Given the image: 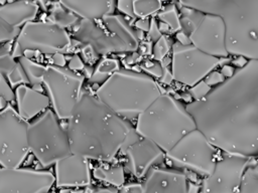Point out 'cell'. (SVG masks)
Here are the masks:
<instances>
[{"instance_id": "c3c4849f", "label": "cell", "mask_w": 258, "mask_h": 193, "mask_svg": "<svg viewBox=\"0 0 258 193\" xmlns=\"http://www.w3.org/2000/svg\"><path fill=\"white\" fill-rule=\"evenodd\" d=\"M249 60L246 59L245 57H242V56H237L234 58V60L232 61V63L234 64V66L238 67V68H242L243 66L246 65V63L248 62Z\"/></svg>"}, {"instance_id": "3957f363", "label": "cell", "mask_w": 258, "mask_h": 193, "mask_svg": "<svg viewBox=\"0 0 258 193\" xmlns=\"http://www.w3.org/2000/svg\"><path fill=\"white\" fill-rule=\"evenodd\" d=\"M178 4L223 20L229 56L258 60V0H187Z\"/></svg>"}, {"instance_id": "816d5d0a", "label": "cell", "mask_w": 258, "mask_h": 193, "mask_svg": "<svg viewBox=\"0 0 258 193\" xmlns=\"http://www.w3.org/2000/svg\"><path fill=\"white\" fill-rule=\"evenodd\" d=\"M8 105V103L3 99V98H0V112L5 109V107Z\"/></svg>"}, {"instance_id": "30bf717a", "label": "cell", "mask_w": 258, "mask_h": 193, "mask_svg": "<svg viewBox=\"0 0 258 193\" xmlns=\"http://www.w3.org/2000/svg\"><path fill=\"white\" fill-rule=\"evenodd\" d=\"M182 18L192 46L218 58L229 56L225 48L224 23L219 16L187 9L183 12Z\"/></svg>"}, {"instance_id": "db71d44e", "label": "cell", "mask_w": 258, "mask_h": 193, "mask_svg": "<svg viewBox=\"0 0 258 193\" xmlns=\"http://www.w3.org/2000/svg\"><path fill=\"white\" fill-rule=\"evenodd\" d=\"M47 193H48V192H47Z\"/></svg>"}, {"instance_id": "f546056e", "label": "cell", "mask_w": 258, "mask_h": 193, "mask_svg": "<svg viewBox=\"0 0 258 193\" xmlns=\"http://www.w3.org/2000/svg\"><path fill=\"white\" fill-rule=\"evenodd\" d=\"M12 42H6L0 45V74L6 76L17 65L18 61L11 55Z\"/></svg>"}, {"instance_id": "bcb514c9", "label": "cell", "mask_w": 258, "mask_h": 193, "mask_svg": "<svg viewBox=\"0 0 258 193\" xmlns=\"http://www.w3.org/2000/svg\"><path fill=\"white\" fill-rule=\"evenodd\" d=\"M172 80H173V78H172V75H171V72H170L169 68L168 67H164L162 75L159 78V81L162 82V83H165V84H169Z\"/></svg>"}, {"instance_id": "f907efd6", "label": "cell", "mask_w": 258, "mask_h": 193, "mask_svg": "<svg viewBox=\"0 0 258 193\" xmlns=\"http://www.w3.org/2000/svg\"><path fill=\"white\" fill-rule=\"evenodd\" d=\"M94 193H116V190L113 188H100L97 189Z\"/></svg>"}, {"instance_id": "7a4b0ae2", "label": "cell", "mask_w": 258, "mask_h": 193, "mask_svg": "<svg viewBox=\"0 0 258 193\" xmlns=\"http://www.w3.org/2000/svg\"><path fill=\"white\" fill-rule=\"evenodd\" d=\"M66 131L72 154L106 162L141 138L131 122L89 92H83L74 107Z\"/></svg>"}, {"instance_id": "ab89813d", "label": "cell", "mask_w": 258, "mask_h": 193, "mask_svg": "<svg viewBox=\"0 0 258 193\" xmlns=\"http://www.w3.org/2000/svg\"><path fill=\"white\" fill-rule=\"evenodd\" d=\"M148 37L151 40V42H155L156 40H158L161 37V33L158 29V25H157V21L155 17H152L150 19V25H149V30H148Z\"/></svg>"}, {"instance_id": "ac0fdd59", "label": "cell", "mask_w": 258, "mask_h": 193, "mask_svg": "<svg viewBox=\"0 0 258 193\" xmlns=\"http://www.w3.org/2000/svg\"><path fill=\"white\" fill-rule=\"evenodd\" d=\"M186 176L177 170L153 169L147 172L142 193H187Z\"/></svg>"}, {"instance_id": "681fc988", "label": "cell", "mask_w": 258, "mask_h": 193, "mask_svg": "<svg viewBox=\"0 0 258 193\" xmlns=\"http://www.w3.org/2000/svg\"><path fill=\"white\" fill-rule=\"evenodd\" d=\"M157 25H158V29H159L161 34H163V33H170V29H169V27L165 23H163L161 21H158Z\"/></svg>"}, {"instance_id": "8992f818", "label": "cell", "mask_w": 258, "mask_h": 193, "mask_svg": "<svg viewBox=\"0 0 258 193\" xmlns=\"http://www.w3.org/2000/svg\"><path fill=\"white\" fill-rule=\"evenodd\" d=\"M27 144L29 152L43 168L72 154L67 131L51 109L29 122Z\"/></svg>"}, {"instance_id": "e0dca14e", "label": "cell", "mask_w": 258, "mask_h": 193, "mask_svg": "<svg viewBox=\"0 0 258 193\" xmlns=\"http://www.w3.org/2000/svg\"><path fill=\"white\" fill-rule=\"evenodd\" d=\"M123 154L127 155L129 170L137 178L146 175L153 165L162 162L165 157V153L158 146L144 138L129 146Z\"/></svg>"}, {"instance_id": "83f0119b", "label": "cell", "mask_w": 258, "mask_h": 193, "mask_svg": "<svg viewBox=\"0 0 258 193\" xmlns=\"http://www.w3.org/2000/svg\"><path fill=\"white\" fill-rule=\"evenodd\" d=\"M94 175L97 179L104 180L114 186H121L124 183V172L121 166H117L110 169L96 168Z\"/></svg>"}, {"instance_id": "484cf974", "label": "cell", "mask_w": 258, "mask_h": 193, "mask_svg": "<svg viewBox=\"0 0 258 193\" xmlns=\"http://www.w3.org/2000/svg\"><path fill=\"white\" fill-rule=\"evenodd\" d=\"M162 9V2L157 0H135L133 1V13L135 18H147L158 13Z\"/></svg>"}, {"instance_id": "d6a6232c", "label": "cell", "mask_w": 258, "mask_h": 193, "mask_svg": "<svg viewBox=\"0 0 258 193\" xmlns=\"http://www.w3.org/2000/svg\"><path fill=\"white\" fill-rule=\"evenodd\" d=\"M20 28H14L0 19V43L12 42L16 39Z\"/></svg>"}, {"instance_id": "52a82bcc", "label": "cell", "mask_w": 258, "mask_h": 193, "mask_svg": "<svg viewBox=\"0 0 258 193\" xmlns=\"http://www.w3.org/2000/svg\"><path fill=\"white\" fill-rule=\"evenodd\" d=\"M85 76L79 72L53 64L46 66L44 84L52 111L58 120H67L80 100Z\"/></svg>"}, {"instance_id": "7c38bea8", "label": "cell", "mask_w": 258, "mask_h": 193, "mask_svg": "<svg viewBox=\"0 0 258 193\" xmlns=\"http://www.w3.org/2000/svg\"><path fill=\"white\" fill-rule=\"evenodd\" d=\"M15 41L23 52L32 50L51 55L67 51L72 45L68 31L48 21H31L24 24Z\"/></svg>"}, {"instance_id": "74e56055", "label": "cell", "mask_w": 258, "mask_h": 193, "mask_svg": "<svg viewBox=\"0 0 258 193\" xmlns=\"http://www.w3.org/2000/svg\"><path fill=\"white\" fill-rule=\"evenodd\" d=\"M226 78L220 73V71L218 70H213L212 72H210L205 78L204 81L210 86V87H214L220 83H222Z\"/></svg>"}, {"instance_id": "7bdbcfd3", "label": "cell", "mask_w": 258, "mask_h": 193, "mask_svg": "<svg viewBox=\"0 0 258 193\" xmlns=\"http://www.w3.org/2000/svg\"><path fill=\"white\" fill-rule=\"evenodd\" d=\"M235 67L233 65H230V64H224L221 66V69H220V73L225 77V78H229L231 77L234 72H235Z\"/></svg>"}, {"instance_id": "4316f807", "label": "cell", "mask_w": 258, "mask_h": 193, "mask_svg": "<svg viewBox=\"0 0 258 193\" xmlns=\"http://www.w3.org/2000/svg\"><path fill=\"white\" fill-rule=\"evenodd\" d=\"M159 21L165 23L170 31L177 32L180 30L179 24V12L175 3H169L168 5L162 7V9L157 13Z\"/></svg>"}, {"instance_id": "f5cc1de1", "label": "cell", "mask_w": 258, "mask_h": 193, "mask_svg": "<svg viewBox=\"0 0 258 193\" xmlns=\"http://www.w3.org/2000/svg\"><path fill=\"white\" fill-rule=\"evenodd\" d=\"M1 169H2V167H1V166H0V170H1Z\"/></svg>"}, {"instance_id": "60d3db41", "label": "cell", "mask_w": 258, "mask_h": 193, "mask_svg": "<svg viewBox=\"0 0 258 193\" xmlns=\"http://www.w3.org/2000/svg\"><path fill=\"white\" fill-rule=\"evenodd\" d=\"M149 25H150V20L148 18H142V19L136 20L134 27L142 32H148Z\"/></svg>"}, {"instance_id": "603a6c76", "label": "cell", "mask_w": 258, "mask_h": 193, "mask_svg": "<svg viewBox=\"0 0 258 193\" xmlns=\"http://www.w3.org/2000/svg\"><path fill=\"white\" fill-rule=\"evenodd\" d=\"M120 68H121V65L118 59L105 57L96 65L91 77L89 78V81L92 83H97L101 85L115 71L119 70Z\"/></svg>"}, {"instance_id": "ee69618b", "label": "cell", "mask_w": 258, "mask_h": 193, "mask_svg": "<svg viewBox=\"0 0 258 193\" xmlns=\"http://www.w3.org/2000/svg\"><path fill=\"white\" fill-rule=\"evenodd\" d=\"M52 59V64L53 65H56V66H60V67H64L66 63H67V60H66V57L63 56L62 53H55L52 55L51 57Z\"/></svg>"}, {"instance_id": "cb8c5ba5", "label": "cell", "mask_w": 258, "mask_h": 193, "mask_svg": "<svg viewBox=\"0 0 258 193\" xmlns=\"http://www.w3.org/2000/svg\"><path fill=\"white\" fill-rule=\"evenodd\" d=\"M18 63L21 65L22 69L24 70L27 79L32 86L39 85L42 83L44 73L46 71V66L39 64L35 61H33L30 58H27L25 56H21L17 59Z\"/></svg>"}, {"instance_id": "836d02e7", "label": "cell", "mask_w": 258, "mask_h": 193, "mask_svg": "<svg viewBox=\"0 0 258 193\" xmlns=\"http://www.w3.org/2000/svg\"><path fill=\"white\" fill-rule=\"evenodd\" d=\"M142 69L147 73L148 75L152 76L154 79L155 78H160L163 72V67L161 66L160 62L158 61H153V60H146L142 65Z\"/></svg>"}, {"instance_id": "8fae6325", "label": "cell", "mask_w": 258, "mask_h": 193, "mask_svg": "<svg viewBox=\"0 0 258 193\" xmlns=\"http://www.w3.org/2000/svg\"><path fill=\"white\" fill-rule=\"evenodd\" d=\"M165 156L175 167L205 176H210L216 165L215 148L197 129L183 136Z\"/></svg>"}, {"instance_id": "f35d334b", "label": "cell", "mask_w": 258, "mask_h": 193, "mask_svg": "<svg viewBox=\"0 0 258 193\" xmlns=\"http://www.w3.org/2000/svg\"><path fill=\"white\" fill-rule=\"evenodd\" d=\"M85 65L86 64L84 63L81 56L75 54L74 56L71 57V59L68 63V68L72 71H75V72H81V71H83Z\"/></svg>"}, {"instance_id": "277c9868", "label": "cell", "mask_w": 258, "mask_h": 193, "mask_svg": "<svg viewBox=\"0 0 258 193\" xmlns=\"http://www.w3.org/2000/svg\"><path fill=\"white\" fill-rule=\"evenodd\" d=\"M165 90L145 72L120 68L95 91V96L121 118L136 121Z\"/></svg>"}, {"instance_id": "ffe728a7", "label": "cell", "mask_w": 258, "mask_h": 193, "mask_svg": "<svg viewBox=\"0 0 258 193\" xmlns=\"http://www.w3.org/2000/svg\"><path fill=\"white\" fill-rule=\"evenodd\" d=\"M58 3L82 20L103 19L112 15L116 8V2L111 0H63Z\"/></svg>"}, {"instance_id": "f6af8a7d", "label": "cell", "mask_w": 258, "mask_h": 193, "mask_svg": "<svg viewBox=\"0 0 258 193\" xmlns=\"http://www.w3.org/2000/svg\"><path fill=\"white\" fill-rule=\"evenodd\" d=\"M175 38H176V40H177L176 42L179 43V44H181V45H189V44H190V41H189L188 36H187L185 33H183L182 31H180V30L176 32Z\"/></svg>"}, {"instance_id": "4fadbf2b", "label": "cell", "mask_w": 258, "mask_h": 193, "mask_svg": "<svg viewBox=\"0 0 258 193\" xmlns=\"http://www.w3.org/2000/svg\"><path fill=\"white\" fill-rule=\"evenodd\" d=\"M54 182V175L47 170L19 167L0 170V193H47Z\"/></svg>"}, {"instance_id": "6da1fadb", "label": "cell", "mask_w": 258, "mask_h": 193, "mask_svg": "<svg viewBox=\"0 0 258 193\" xmlns=\"http://www.w3.org/2000/svg\"><path fill=\"white\" fill-rule=\"evenodd\" d=\"M196 129L232 156L258 152V60H249L201 100L185 105Z\"/></svg>"}, {"instance_id": "9a60e30c", "label": "cell", "mask_w": 258, "mask_h": 193, "mask_svg": "<svg viewBox=\"0 0 258 193\" xmlns=\"http://www.w3.org/2000/svg\"><path fill=\"white\" fill-rule=\"evenodd\" d=\"M248 159L227 155L216 162L213 173L204 181L202 193H234L239 187Z\"/></svg>"}, {"instance_id": "5b68a950", "label": "cell", "mask_w": 258, "mask_h": 193, "mask_svg": "<svg viewBox=\"0 0 258 193\" xmlns=\"http://www.w3.org/2000/svg\"><path fill=\"white\" fill-rule=\"evenodd\" d=\"M134 127L141 138L150 140L164 153L196 129L185 105L166 92L138 116Z\"/></svg>"}, {"instance_id": "8d00e7d4", "label": "cell", "mask_w": 258, "mask_h": 193, "mask_svg": "<svg viewBox=\"0 0 258 193\" xmlns=\"http://www.w3.org/2000/svg\"><path fill=\"white\" fill-rule=\"evenodd\" d=\"M116 8L126 16L135 18L133 13V1L132 0H119L116 2Z\"/></svg>"}, {"instance_id": "d590c367", "label": "cell", "mask_w": 258, "mask_h": 193, "mask_svg": "<svg viewBox=\"0 0 258 193\" xmlns=\"http://www.w3.org/2000/svg\"><path fill=\"white\" fill-rule=\"evenodd\" d=\"M211 88L212 87H210L204 80L198 82L197 84L191 86L189 89L190 96H191L192 101H199V100L203 99L211 90Z\"/></svg>"}, {"instance_id": "1f68e13d", "label": "cell", "mask_w": 258, "mask_h": 193, "mask_svg": "<svg viewBox=\"0 0 258 193\" xmlns=\"http://www.w3.org/2000/svg\"><path fill=\"white\" fill-rule=\"evenodd\" d=\"M5 77L9 83V85L12 88H16L18 85H21V84L29 83L27 76L19 63H17L15 68L9 74H7Z\"/></svg>"}, {"instance_id": "d6986e66", "label": "cell", "mask_w": 258, "mask_h": 193, "mask_svg": "<svg viewBox=\"0 0 258 193\" xmlns=\"http://www.w3.org/2000/svg\"><path fill=\"white\" fill-rule=\"evenodd\" d=\"M15 105L18 115L25 121L35 119L44 111L49 109V99L47 94L42 93L26 84L18 85L14 89Z\"/></svg>"}, {"instance_id": "d4e9b609", "label": "cell", "mask_w": 258, "mask_h": 193, "mask_svg": "<svg viewBox=\"0 0 258 193\" xmlns=\"http://www.w3.org/2000/svg\"><path fill=\"white\" fill-rule=\"evenodd\" d=\"M79 20L80 19L75 14H73L72 12H70L62 6H60L58 2H57V7H53L50 10V13L48 16V22H51L63 29L72 25L75 26L79 22Z\"/></svg>"}, {"instance_id": "ba28073f", "label": "cell", "mask_w": 258, "mask_h": 193, "mask_svg": "<svg viewBox=\"0 0 258 193\" xmlns=\"http://www.w3.org/2000/svg\"><path fill=\"white\" fill-rule=\"evenodd\" d=\"M170 72L173 80L187 86H194L218 66L229 61V57L218 58L206 54L192 46L174 42L171 47Z\"/></svg>"}, {"instance_id": "9c48e42d", "label": "cell", "mask_w": 258, "mask_h": 193, "mask_svg": "<svg viewBox=\"0 0 258 193\" xmlns=\"http://www.w3.org/2000/svg\"><path fill=\"white\" fill-rule=\"evenodd\" d=\"M29 122L23 120L12 105L0 112V166L18 168L29 153L27 129Z\"/></svg>"}, {"instance_id": "44dd1931", "label": "cell", "mask_w": 258, "mask_h": 193, "mask_svg": "<svg viewBox=\"0 0 258 193\" xmlns=\"http://www.w3.org/2000/svg\"><path fill=\"white\" fill-rule=\"evenodd\" d=\"M102 25L107 31L118 36L128 47L130 52L139 48L140 41L144 38V32L136 29L122 15L112 14L102 19Z\"/></svg>"}, {"instance_id": "7dc6e473", "label": "cell", "mask_w": 258, "mask_h": 193, "mask_svg": "<svg viewBox=\"0 0 258 193\" xmlns=\"http://www.w3.org/2000/svg\"><path fill=\"white\" fill-rule=\"evenodd\" d=\"M11 55L13 58H19L21 56H23V50L22 48L19 46V44L14 40V43L12 45V49H11Z\"/></svg>"}, {"instance_id": "5bb4252c", "label": "cell", "mask_w": 258, "mask_h": 193, "mask_svg": "<svg viewBox=\"0 0 258 193\" xmlns=\"http://www.w3.org/2000/svg\"><path fill=\"white\" fill-rule=\"evenodd\" d=\"M74 40L89 46L96 55L130 52L125 43L115 34L110 33L102 24L94 20H82L75 25Z\"/></svg>"}, {"instance_id": "f1b7e54d", "label": "cell", "mask_w": 258, "mask_h": 193, "mask_svg": "<svg viewBox=\"0 0 258 193\" xmlns=\"http://www.w3.org/2000/svg\"><path fill=\"white\" fill-rule=\"evenodd\" d=\"M239 187L238 193H258V173L255 166L244 170Z\"/></svg>"}, {"instance_id": "2e32d148", "label": "cell", "mask_w": 258, "mask_h": 193, "mask_svg": "<svg viewBox=\"0 0 258 193\" xmlns=\"http://www.w3.org/2000/svg\"><path fill=\"white\" fill-rule=\"evenodd\" d=\"M54 179L57 187H83L91 182L88 160L71 154L54 163Z\"/></svg>"}, {"instance_id": "4dcf8cb0", "label": "cell", "mask_w": 258, "mask_h": 193, "mask_svg": "<svg viewBox=\"0 0 258 193\" xmlns=\"http://www.w3.org/2000/svg\"><path fill=\"white\" fill-rule=\"evenodd\" d=\"M173 41L167 35L162 34L161 37L154 42L152 45V56L155 61L160 62L162 59L167 57V55L171 52V47L173 45Z\"/></svg>"}, {"instance_id": "e575fe53", "label": "cell", "mask_w": 258, "mask_h": 193, "mask_svg": "<svg viewBox=\"0 0 258 193\" xmlns=\"http://www.w3.org/2000/svg\"><path fill=\"white\" fill-rule=\"evenodd\" d=\"M0 98H3L8 104L15 103V95L13 88L9 85L6 77L0 75Z\"/></svg>"}, {"instance_id": "7402d4cb", "label": "cell", "mask_w": 258, "mask_h": 193, "mask_svg": "<svg viewBox=\"0 0 258 193\" xmlns=\"http://www.w3.org/2000/svg\"><path fill=\"white\" fill-rule=\"evenodd\" d=\"M39 5L34 1H11L0 5V19L14 28L35 19Z\"/></svg>"}, {"instance_id": "b9f144b4", "label": "cell", "mask_w": 258, "mask_h": 193, "mask_svg": "<svg viewBox=\"0 0 258 193\" xmlns=\"http://www.w3.org/2000/svg\"><path fill=\"white\" fill-rule=\"evenodd\" d=\"M120 193H142V185L140 184H130L121 190Z\"/></svg>"}]
</instances>
